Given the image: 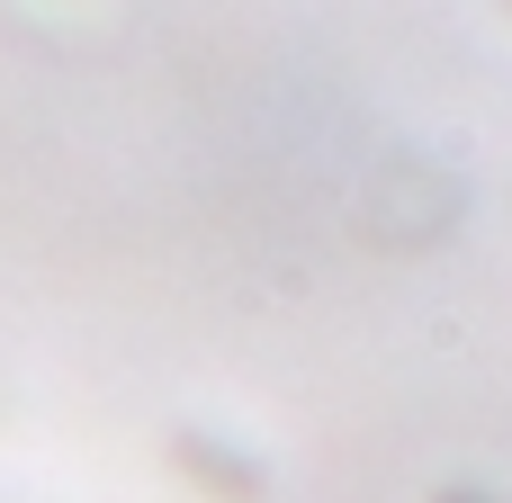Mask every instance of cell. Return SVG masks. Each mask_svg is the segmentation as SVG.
<instances>
[{
	"label": "cell",
	"instance_id": "6da1fadb",
	"mask_svg": "<svg viewBox=\"0 0 512 503\" xmlns=\"http://www.w3.org/2000/svg\"><path fill=\"white\" fill-rule=\"evenodd\" d=\"M180 459H189V468H216L207 486H234V495H261V477H252V468H243L234 450H207V441H180Z\"/></svg>",
	"mask_w": 512,
	"mask_h": 503
},
{
	"label": "cell",
	"instance_id": "7a4b0ae2",
	"mask_svg": "<svg viewBox=\"0 0 512 503\" xmlns=\"http://www.w3.org/2000/svg\"><path fill=\"white\" fill-rule=\"evenodd\" d=\"M450 503H486V495H450Z\"/></svg>",
	"mask_w": 512,
	"mask_h": 503
}]
</instances>
